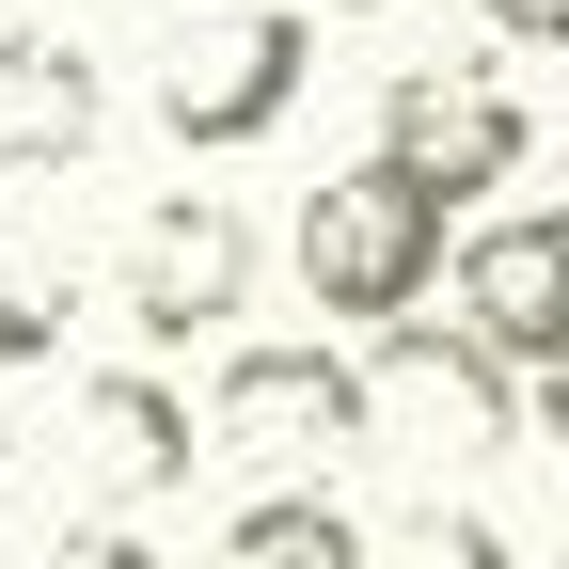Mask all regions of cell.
Here are the masks:
<instances>
[{
	"label": "cell",
	"mask_w": 569,
	"mask_h": 569,
	"mask_svg": "<svg viewBox=\"0 0 569 569\" xmlns=\"http://www.w3.org/2000/svg\"><path fill=\"white\" fill-rule=\"evenodd\" d=\"M301 17H380V0H301Z\"/></svg>",
	"instance_id": "cell-16"
},
{
	"label": "cell",
	"mask_w": 569,
	"mask_h": 569,
	"mask_svg": "<svg viewBox=\"0 0 569 569\" xmlns=\"http://www.w3.org/2000/svg\"><path fill=\"white\" fill-rule=\"evenodd\" d=\"M206 459H238L269 490H317L332 459H365V380H348V348L317 332H238L222 365H206Z\"/></svg>",
	"instance_id": "cell-2"
},
{
	"label": "cell",
	"mask_w": 569,
	"mask_h": 569,
	"mask_svg": "<svg viewBox=\"0 0 569 569\" xmlns=\"http://www.w3.org/2000/svg\"><path fill=\"white\" fill-rule=\"evenodd\" d=\"M0 475H17V427H0Z\"/></svg>",
	"instance_id": "cell-17"
},
{
	"label": "cell",
	"mask_w": 569,
	"mask_h": 569,
	"mask_svg": "<svg viewBox=\"0 0 569 569\" xmlns=\"http://www.w3.org/2000/svg\"><path fill=\"white\" fill-rule=\"evenodd\" d=\"M301 80H317V17L301 0H222V17H190L159 48V127L190 159H238V142H269L301 111Z\"/></svg>",
	"instance_id": "cell-4"
},
{
	"label": "cell",
	"mask_w": 569,
	"mask_h": 569,
	"mask_svg": "<svg viewBox=\"0 0 569 569\" xmlns=\"http://www.w3.org/2000/svg\"><path fill=\"white\" fill-rule=\"evenodd\" d=\"M96 48L80 32H48V17H0V159L17 174H63V159H96Z\"/></svg>",
	"instance_id": "cell-9"
},
{
	"label": "cell",
	"mask_w": 569,
	"mask_h": 569,
	"mask_svg": "<svg viewBox=\"0 0 569 569\" xmlns=\"http://www.w3.org/2000/svg\"><path fill=\"white\" fill-rule=\"evenodd\" d=\"M63 317H80V284L48 253H0V365H63Z\"/></svg>",
	"instance_id": "cell-11"
},
{
	"label": "cell",
	"mask_w": 569,
	"mask_h": 569,
	"mask_svg": "<svg viewBox=\"0 0 569 569\" xmlns=\"http://www.w3.org/2000/svg\"><path fill=\"white\" fill-rule=\"evenodd\" d=\"M238 301H253V222L222 190H159L127 222V332L142 348H206Z\"/></svg>",
	"instance_id": "cell-6"
},
{
	"label": "cell",
	"mask_w": 569,
	"mask_h": 569,
	"mask_svg": "<svg viewBox=\"0 0 569 569\" xmlns=\"http://www.w3.org/2000/svg\"><path fill=\"white\" fill-rule=\"evenodd\" d=\"M538 443L569 459V348H553V365H538Z\"/></svg>",
	"instance_id": "cell-15"
},
{
	"label": "cell",
	"mask_w": 569,
	"mask_h": 569,
	"mask_svg": "<svg viewBox=\"0 0 569 569\" xmlns=\"http://www.w3.org/2000/svg\"><path fill=\"white\" fill-rule=\"evenodd\" d=\"M190 396L174 380H142V365H111V380H80L63 396V522H127V507H159V490H190Z\"/></svg>",
	"instance_id": "cell-7"
},
{
	"label": "cell",
	"mask_w": 569,
	"mask_h": 569,
	"mask_svg": "<svg viewBox=\"0 0 569 569\" xmlns=\"http://www.w3.org/2000/svg\"><path fill=\"white\" fill-rule=\"evenodd\" d=\"M443 238H459V206L427 190L411 159H380V142H365L348 174L301 190V301L380 332V317H411L427 284H443Z\"/></svg>",
	"instance_id": "cell-1"
},
{
	"label": "cell",
	"mask_w": 569,
	"mask_h": 569,
	"mask_svg": "<svg viewBox=\"0 0 569 569\" xmlns=\"http://www.w3.org/2000/svg\"><path fill=\"white\" fill-rule=\"evenodd\" d=\"M475 17L507 32V48H569V0H475Z\"/></svg>",
	"instance_id": "cell-14"
},
{
	"label": "cell",
	"mask_w": 569,
	"mask_h": 569,
	"mask_svg": "<svg viewBox=\"0 0 569 569\" xmlns=\"http://www.w3.org/2000/svg\"><path fill=\"white\" fill-rule=\"evenodd\" d=\"M348 380H365V459H411L427 490H443V475H490V459L522 443V396H507V365H490L475 332L380 317V348Z\"/></svg>",
	"instance_id": "cell-3"
},
{
	"label": "cell",
	"mask_w": 569,
	"mask_h": 569,
	"mask_svg": "<svg viewBox=\"0 0 569 569\" xmlns=\"http://www.w3.org/2000/svg\"><path fill=\"white\" fill-rule=\"evenodd\" d=\"M380 159H411L443 206H475V190H507V174L538 159V111L490 80V63H396V96H380Z\"/></svg>",
	"instance_id": "cell-8"
},
{
	"label": "cell",
	"mask_w": 569,
	"mask_h": 569,
	"mask_svg": "<svg viewBox=\"0 0 569 569\" xmlns=\"http://www.w3.org/2000/svg\"><path fill=\"white\" fill-rule=\"evenodd\" d=\"M443 284H459V317L490 365H553L569 348V206H490V222L443 238Z\"/></svg>",
	"instance_id": "cell-5"
},
{
	"label": "cell",
	"mask_w": 569,
	"mask_h": 569,
	"mask_svg": "<svg viewBox=\"0 0 569 569\" xmlns=\"http://www.w3.org/2000/svg\"><path fill=\"white\" fill-rule=\"evenodd\" d=\"M380 569H522V553H507V538H490L475 507H443V490H427V507H411V522L380 538Z\"/></svg>",
	"instance_id": "cell-12"
},
{
	"label": "cell",
	"mask_w": 569,
	"mask_h": 569,
	"mask_svg": "<svg viewBox=\"0 0 569 569\" xmlns=\"http://www.w3.org/2000/svg\"><path fill=\"white\" fill-rule=\"evenodd\" d=\"M0 17H32V0H0Z\"/></svg>",
	"instance_id": "cell-18"
},
{
	"label": "cell",
	"mask_w": 569,
	"mask_h": 569,
	"mask_svg": "<svg viewBox=\"0 0 569 569\" xmlns=\"http://www.w3.org/2000/svg\"><path fill=\"white\" fill-rule=\"evenodd\" d=\"M63 569H159V538H127V522H63Z\"/></svg>",
	"instance_id": "cell-13"
},
{
	"label": "cell",
	"mask_w": 569,
	"mask_h": 569,
	"mask_svg": "<svg viewBox=\"0 0 569 569\" xmlns=\"http://www.w3.org/2000/svg\"><path fill=\"white\" fill-rule=\"evenodd\" d=\"M553 569H569V553H553Z\"/></svg>",
	"instance_id": "cell-19"
},
{
	"label": "cell",
	"mask_w": 569,
	"mask_h": 569,
	"mask_svg": "<svg viewBox=\"0 0 569 569\" xmlns=\"http://www.w3.org/2000/svg\"><path fill=\"white\" fill-rule=\"evenodd\" d=\"M222 569H380V538L348 522L332 490H253L238 538H222Z\"/></svg>",
	"instance_id": "cell-10"
}]
</instances>
